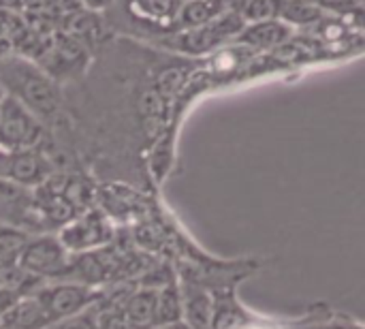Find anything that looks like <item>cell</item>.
<instances>
[{
    "mask_svg": "<svg viewBox=\"0 0 365 329\" xmlns=\"http://www.w3.org/2000/svg\"><path fill=\"white\" fill-rule=\"evenodd\" d=\"M0 86L43 124L53 122L62 109L60 83L38 62L21 54L0 56Z\"/></svg>",
    "mask_w": 365,
    "mask_h": 329,
    "instance_id": "cell-1",
    "label": "cell"
},
{
    "mask_svg": "<svg viewBox=\"0 0 365 329\" xmlns=\"http://www.w3.org/2000/svg\"><path fill=\"white\" fill-rule=\"evenodd\" d=\"M242 28H244V19L237 15V11L229 9L220 17L212 19L210 24L169 32L167 36H163V43L173 45L180 51L201 56V54H210L222 45L235 43Z\"/></svg>",
    "mask_w": 365,
    "mask_h": 329,
    "instance_id": "cell-2",
    "label": "cell"
},
{
    "mask_svg": "<svg viewBox=\"0 0 365 329\" xmlns=\"http://www.w3.org/2000/svg\"><path fill=\"white\" fill-rule=\"evenodd\" d=\"M73 253L64 248L56 233H38L30 236L17 257V263L32 276L51 283L66 280L71 272Z\"/></svg>",
    "mask_w": 365,
    "mask_h": 329,
    "instance_id": "cell-3",
    "label": "cell"
},
{
    "mask_svg": "<svg viewBox=\"0 0 365 329\" xmlns=\"http://www.w3.org/2000/svg\"><path fill=\"white\" fill-rule=\"evenodd\" d=\"M45 139V124L19 101L4 94L0 101V148L6 152L43 148Z\"/></svg>",
    "mask_w": 365,
    "mask_h": 329,
    "instance_id": "cell-4",
    "label": "cell"
},
{
    "mask_svg": "<svg viewBox=\"0 0 365 329\" xmlns=\"http://www.w3.org/2000/svg\"><path fill=\"white\" fill-rule=\"evenodd\" d=\"M56 236L68 253L79 255L107 246L113 240V225L101 208H88L64 223Z\"/></svg>",
    "mask_w": 365,
    "mask_h": 329,
    "instance_id": "cell-5",
    "label": "cell"
},
{
    "mask_svg": "<svg viewBox=\"0 0 365 329\" xmlns=\"http://www.w3.org/2000/svg\"><path fill=\"white\" fill-rule=\"evenodd\" d=\"M101 289L77 283V280H51L41 285L32 295L41 302L45 308L49 321L64 319L68 315H75L101 300ZM49 323V325H51Z\"/></svg>",
    "mask_w": 365,
    "mask_h": 329,
    "instance_id": "cell-6",
    "label": "cell"
},
{
    "mask_svg": "<svg viewBox=\"0 0 365 329\" xmlns=\"http://www.w3.org/2000/svg\"><path fill=\"white\" fill-rule=\"evenodd\" d=\"M0 225L19 227L24 231L36 229L32 212V188L0 178Z\"/></svg>",
    "mask_w": 365,
    "mask_h": 329,
    "instance_id": "cell-7",
    "label": "cell"
},
{
    "mask_svg": "<svg viewBox=\"0 0 365 329\" xmlns=\"http://www.w3.org/2000/svg\"><path fill=\"white\" fill-rule=\"evenodd\" d=\"M182 293V321L192 329H212L214 298L212 291L195 280H180Z\"/></svg>",
    "mask_w": 365,
    "mask_h": 329,
    "instance_id": "cell-8",
    "label": "cell"
},
{
    "mask_svg": "<svg viewBox=\"0 0 365 329\" xmlns=\"http://www.w3.org/2000/svg\"><path fill=\"white\" fill-rule=\"evenodd\" d=\"M295 34V28L284 24L282 19H265L255 24H244L242 32L237 34L235 43L248 45L257 51H272L282 45H287Z\"/></svg>",
    "mask_w": 365,
    "mask_h": 329,
    "instance_id": "cell-9",
    "label": "cell"
},
{
    "mask_svg": "<svg viewBox=\"0 0 365 329\" xmlns=\"http://www.w3.org/2000/svg\"><path fill=\"white\" fill-rule=\"evenodd\" d=\"M182 0H126L128 13L143 26L163 28L169 32L175 30V19Z\"/></svg>",
    "mask_w": 365,
    "mask_h": 329,
    "instance_id": "cell-10",
    "label": "cell"
},
{
    "mask_svg": "<svg viewBox=\"0 0 365 329\" xmlns=\"http://www.w3.org/2000/svg\"><path fill=\"white\" fill-rule=\"evenodd\" d=\"M49 323L45 308L34 295L19 298L0 319V328L4 329H45Z\"/></svg>",
    "mask_w": 365,
    "mask_h": 329,
    "instance_id": "cell-11",
    "label": "cell"
},
{
    "mask_svg": "<svg viewBox=\"0 0 365 329\" xmlns=\"http://www.w3.org/2000/svg\"><path fill=\"white\" fill-rule=\"evenodd\" d=\"M229 9H231V0H182L175 19V30L210 24L212 19L220 17Z\"/></svg>",
    "mask_w": 365,
    "mask_h": 329,
    "instance_id": "cell-12",
    "label": "cell"
},
{
    "mask_svg": "<svg viewBox=\"0 0 365 329\" xmlns=\"http://www.w3.org/2000/svg\"><path fill=\"white\" fill-rule=\"evenodd\" d=\"M182 321V293L178 276L156 287V304H154V325H171Z\"/></svg>",
    "mask_w": 365,
    "mask_h": 329,
    "instance_id": "cell-13",
    "label": "cell"
},
{
    "mask_svg": "<svg viewBox=\"0 0 365 329\" xmlns=\"http://www.w3.org/2000/svg\"><path fill=\"white\" fill-rule=\"evenodd\" d=\"M325 15L327 13L314 0H282L278 19H282L291 28H310L321 24Z\"/></svg>",
    "mask_w": 365,
    "mask_h": 329,
    "instance_id": "cell-14",
    "label": "cell"
},
{
    "mask_svg": "<svg viewBox=\"0 0 365 329\" xmlns=\"http://www.w3.org/2000/svg\"><path fill=\"white\" fill-rule=\"evenodd\" d=\"M282 0H231V9L244 19V24L276 19L280 15Z\"/></svg>",
    "mask_w": 365,
    "mask_h": 329,
    "instance_id": "cell-15",
    "label": "cell"
},
{
    "mask_svg": "<svg viewBox=\"0 0 365 329\" xmlns=\"http://www.w3.org/2000/svg\"><path fill=\"white\" fill-rule=\"evenodd\" d=\"M28 238H30V233L19 227L0 225V263L17 261Z\"/></svg>",
    "mask_w": 365,
    "mask_h": 329,
    "instance_id": "cell-16",
    "label": "cell"
},
{
    "mask_svg": "<svg viewBox=\"0 0 365 329\" xmlns=\"http://www.w3.org/2000/svg\"><path fill=\"white\" fill-rule=\"evenodd\" d=\"M98 315H101V306L96 302V304L88 306L75 315H68L64 319L53 321L45 329H98Z\"/></svg>",
    "mask_w": 365,
    "mask_h": 329,
    "instance_id": "cell-17",
    "label": "cell"
},
{
    "mask_svg": "<svg viewBox=\"0 0 365 329\" xmlns=\"http://www.w3.org/2000/svg\"><path fill=\"white\" fill-rule=\"evenodd\" d=\"M325 13H338V15H349V13H361L364 0H314Z\"/></svg>",
    "mask_w": 365,
    "mask_h": 329,
    "instance_id": "cell-18",
    "label": "cell"
},
{
    "mask_svg": "<svg viewBox=\"0 0 365 329\" xmlns=\"http://www.w3.org/2000/svg\"><path fill=\"white\" fill-rule=\"evenodd\" d=\"M115 0H79V4L86 9V11H94V13H101V11H107Z\"/></svg>",
    "mask_w": 365,
    "mask_h": 329,
    "instance_id": "cell-19",
    "label": "cell"
},
{
    "mask_svg": "<svg viewBox=\"0 0 365 329\" xmlns=\"http://www.w3.org/2000/svg\"><path fill=\"white\" fill-rule=\"evenodd\" d=\"M26 0H0V9L2 11H24Z\"/></svg>",
    "mask_w": 365,
    "mask_h": 329,
    "instance_id": "cell-20",
    "label": "cell"
},
{
    "mask_svg": "<svg viewBox=\"0 0 365 329\" xmlns=\"http://www.w3.org/2000/svg\"><path fill=\"white\" fill-rule=\"evenodd\" d=\"M312 329H361V325L351 328L349 323H327V325H319V328H312Z\"/></svg>",
    "mask_w": 365,
    "mask_h": 329,
    "instance_id": "cell-21",
    "label": "cell"
},
{
    "mask_svg": "<svg viewBox=\"0 0 365 329\" xmlns=\"http://www.w3.org/2000/svg\"><path fill=\"white\" fill-rule=\"evenodd\" d=\"M150 329H192V328H188L184 321H178V323H171V325H156V328H150Z\"/></svg>",
    "mask_w": 365,
    "mask_h": 329,
    "instance_id": "cell-22",
    "label": "cell"
},
{
    "mask_svg": "<svg viewBox=\"0 0 365 329\" xmlns=\"http://www.w3.org/2000/svg\"><path fill=\"white\" fill-rule=\"evenodd\" d=\"M4 98V90H2V86H0V101Z\"/></svg>",
    "mask_w": 365,
    "mask_h": 329,
    "instance_id": "cell-23",
    "label": "cell"
},
{
    "mask_svg": "<svg viewBox=\"0 0 365 329\" xmlns=\"http://www.w3.org/2000/svg\"><path fill=\"white\" fill-rule=\"evenodd\" d=\"M0 329H4V328H0Z\"/></svg>",
    "mask_w": 365,
    "mask_h": 329,
    "instance_id": "cell-24",
    "label": "cell"
}]
</instances>
